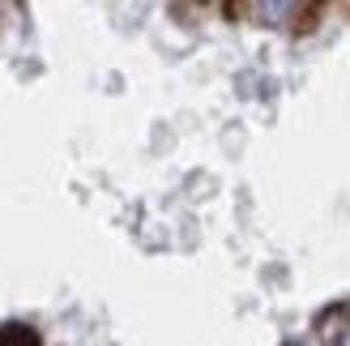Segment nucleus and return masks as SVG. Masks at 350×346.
Listing matches in <instances>:
<instances>
[{"instance_id": "1", "label": "nucleus", "mask_w": 350, "mask_h": 346, "mask_svg": "<svg viewBox=\"0 0 350 346\" xmlns=\"http://www.w3.org/2000/svg\"><path fill=\"white\" fill-rule=\"evenodd\" d=\"M248 13H256V17H295L299 5H248Z\"/></svg>"}, {"instance_id": "2", "label": "nucleus", "mask_w": 350, "mask_h": 346, "mask_svg": "<svg viewBox=\"0 0 350 346\" xmlns=\"http://www.w3.org/2000/svg\"><path fill=\"white\" fill-rule=\"evenodd\" d=\"M0 346H34V338L22 330H9V334H0Z\"/></svg>"}, {"instance_id": "3", "label": "nucleus", "mask_w": 350, "mask_h": 346, "mask_svg": "<svg viewBox=\"0 0 350 346\" xmlns=\"http://www.w3.org/2000/svg\"><path fill=\"white\" fill-rule=\"evenodd\" d=\"M329 346H350V321L342 325V330H334V334H329Z\"/></svg>"}]
</instances>
